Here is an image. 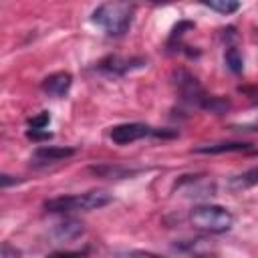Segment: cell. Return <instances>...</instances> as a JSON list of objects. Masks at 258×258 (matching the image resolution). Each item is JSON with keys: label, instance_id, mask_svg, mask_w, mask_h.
Segmentation results:
<instances>
[{"label": "cell", "instance_id": "1", "mask_svg": "<svg viewBox=\"0 0 258 258\" xmlns=\"http://www.w3.org/2000/svg\"><path fill=\"white\" fill-rule=\"evenodd\" d=\"M173 85L177 89L179 99L183 103L191 105V107H198V109H204V111H210V113H216V115H222L230 109L228 99L208 95L206 89L202 87V83L185 69H175L173 71Z\"/></svg>", "mask_w": 258, "mask_h": 258}, {"label": "cell", "instance_id": "2", "mask_svg": "<svg viewBox=\"0 0 258 258\" xmlns=\"http://www.w3.org/2000/svg\"><path fill=\"white\" fill-rule=\"evenodd\" d=\"M133 14L135 6L129 2H103L93 10L91 20L101 30H105V34L123 36L131 26Z\"/></svg>", "mask_w": 258, "mask_h": 258}, {"label": "cell", "instance_id": "3", "mask_svg": "<svg viewBox=\"0 0 258 258\" xmlns=\"http://www.w3.org/2000/svg\"><path fill=\"white\" fill-rule=\"evenodd\" d=\"M113 202V196L101 189L85 191V194H71V196H56L44 202V210L54 214H71V212H91L101 210Z\"/></svg>", "mask_w": 258, "mask_h": 258}, {"label": "cell", "instance_id": "4", "mask_svg": "<svg viewBox=\"0 0 258 258\" xmlns=\"http://www.w3.org/2000/svg\"><path fill=\"white\" fill-rule=\"evenodd\" d=\"M189 224L206 234H224L234 226V214L216 204H202L189 212Z\"/></svg>", "mask_w": 258, "mask_h": 258}, {"label": "cell", "instance_id": "5", "mask_svg": "<svg viewBox=\"0 0 258 258\" xmlns=\"http://www.w3.org/2000/svg\"><path fill=\"white\" fill-rule=\"evenodd\" d=\"M109 137L117 145H129L133 141L145 139V137H157V139H171L177 137V129H159L145 123H121L111 127Z\"/></svg>", "mask_w": 258, "mask_h": 258}, {"label": "cell", "instance_id": "6", "mask_svg": "<svg viewBox=\"0 0 258 258\" xmlns=\"http://www.w3.org/2000/svg\"><path fill=\"white\" fill-rule=\"evenodd\" d=\"M147 64V58L143 56H121V54H107L97 62V71L109 77H123L127 73H133L137 69H143Z\"/></svg>", "mask_w": 258, "mask_h": 258}, {"label": "cell", "instance_id": "7", "mask_svg": "<svg viewBox=\"0 0 258 258\" xmlns=\"http://www.w3.org/2000/svg\"><path fill=\"white\" fill-rule=\"evenodd\" d=\"M77 153L75 147H58V145H40L34 149L32 153V163L34 165H48V163H56L62 159H69Z\"/></svg>", "mask_w": 258, "mask_h": 258}, {"label": "cell", "instance_id": "8", "mask_svg": "<svg viewBox=\"0 0 258 258\" xmlns=\"http://www.w3.org/2000/svg\"><path fill=\"white\" fill-rule=\"evenodd\" d=\"M71 85H73L71 73L58 71V73H52V75L44 77L42 83H40V89H42L48 97H52V99H62V97L69 93Z\"/></svg>", "mask_w": 258, "mask_h": 258}, {"label": "cell", "instance_id": "9", "mask_svg": "<svg viewBox=\"0 0 258 258\" xmlns=\"http://www.w3.org/2000/svg\"><path fill=\"white\" fill-rule=\"evenodd\" d=\"M252 149V143L244 141H220V143H206L196 147V153H206V155H218V153H236V151H248Z\"/></svg>", "mask_w": 258, "mask_h": 258}, {"label": "cell", "instance_id": "10", "mask_svg": "<svg viewBox=\"0 0 258 258\" xmlns=\"http://www.w3.org/2000/svg\"><path fill=\"white\" fill-rule=\"evenodd\" d=\"M254 185H258V165L230 177V181H228V187L232 191H244V189L254 187Z\"/></svg>", "mask_w": 258, "mask_h": 258}, {"label": "cell", "instance_id": "11", "mask_svg": "<svg viewBox=\"0 0 258 258\" xmlns=\"http://www.w3.org/2000/svg\"><path fill=\"white\" fill-rule=\"evenodd\" d=\"M83 232H85V226L81 222H77V220H64V222H60V224L54 226L52 236L56 240H75Z\"/></svg>", "mask_w": 258, "mask_h": 258}, {"label": "cell", "instance_id": "12", "mask_svg": "<svg viewBox=\"0 0 258 258\" xmlns=\"http://www.w3.org/2000/svg\"><path fill=\"white\" fill-rule=\"evenodd\" d=\"M89 171L97 173V175H103V177H129V175H135L139 169H129V167H121V165H93L89 167Z\"/></svg>", "mask_w": 258, "mask_h": 258}, {"label": "cell", "instance_id": "13", "mask_svg": "<svg viewBox=\"0 0 258 258\" xmlns=\"http://www.w3.org/2000/svg\"><path fill=\"white\" fill-rule=\"evenodd\" d=\"M224 62H226V67L232 71V73H242L244 71V56H242V52L236 48V46H228L226 48V52H224Z\"/></svg>", "mask_w": 258, "mask_h": 258}, {"label": "cell", "instance_id": "14", "mask_svg": "<svg viewBox=\"0 0 258 258\" xmlns=\"http://www.w3.org/2000/svg\"><path fill=\"white\" fill-rule=\"evenodd\" d=\"M204 6L228 16L240 8V2H236V0H208V2H204Z\"/></svg>", "mask_w": 258, "mask_h": 258}, {"label": "cell", "instance_id": "15", "mask_svg": "<svg viewBox=\"0 0 258 258\" xmlns=\"http://www.w3.org/2000/svg\"><path fill=\"white\" fill-rule=\"evenodd\" d=\"M111 258H165V256H159L149 250H121V252H115Z\"/></svg>", "mask_w": 258, "mask_h": 258}, {"label": "cell", "instance_id": "16", "mask_svg": "<svg viewBox=\"0 0 258 258\" xmlns=\"http://www.w3.org/2000/svg\"><path fill=\"white\" fill-rule=\"evenodd\" d=\"M48 123H50V115H48V111H42L40 115L28 119V129H32V131H46Z\"/></svg>", "mask_w": 258, "mask_h": 258}, {"label": "cell", "instance_id": "17", "mask_svg": "<svg viewBox=\"0 0 258 258\" xmlns=\"http://www.w3.org/2000/svg\"><path fill=\"white\" fill-rule=\"evenodd\" d=\"M89 256V246L83 250H60V252H52L46 258H87Z\"/></svg>", "mask_w": 258, "mask_h": 258}, {"label": "cell", "instance_id": "18", "mask_svg": "<svg viewBox=\"0 0 258 258\" xmlns=\"http://www.w3.org/2000/svg\"><path fill=\"white\" fill-rule=\"evenodd\" d=\"M20 256H22V252H20L16 246H12L10 242H4V244H2L0 258H20Z\"/></svg>", "mask_w": 258, "mask_h": 258}, {"label": "cell", "instance_id": "19", "mask_svg": "<svg viewBox=\"0 0 258 258\" xmlns=\"http://www.w3.org/2000/svg\"><path fill=\"white\" fill-rule=\"evenodd\" d=\"M26 137L32 139V141H44V139H50L52 135H50V131H32V129H28Z\"/></svg>", "mask_w": 258, "mask_h": 258}, {"label": "cell", "instance_id": "20", "mask_svg": "<svg viewBox=\"0 0 258 258\" xmlns=\"http://www.w3.org/2000/svg\"><path fill=\"white\" fill-rule=\"evenodd\" d=\"M20 179H16V177H12V175H8V173H2V177H0V185L2 187H8V185H12V183H18Z\"/></svg>", "mask_w": 258, "mask_h": 258}]
</instances>
